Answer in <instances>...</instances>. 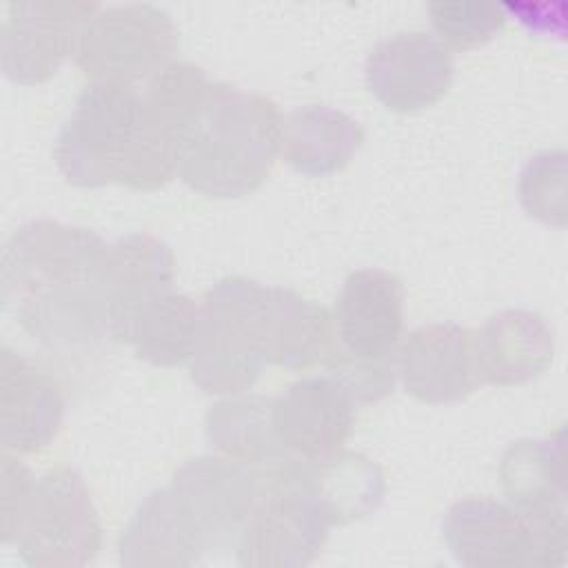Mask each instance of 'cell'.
<instances>
[{
    "mask_svg": "<svg viewBox=\"0 0 568 568\" xmlns=\"http://www.w3.org/2000/svg\"><path fill=\"white\" fill-rule=\"evenodd\" d=\"M362 142L364 129L355 118L326 104H306L284 118L280 153L295 171L322 178L342 171Z\"/></svg>",
    "mask_w": 568,
    "mask_h": 568,
    "instance_id": "obj_21",
    "label": "cell"
},
{
    "mask_svg": "<svg viewBox=\"0 0 568 568\" xmlns=\"http://www.w3.org/2000/svg\"><path fill=\"white\" fill-rule=\"evenodd\" d=\"M555 335L548 322L526 308H506L475 331L481 384L515 386L537 379L552 364Z\"/></svg>",
    "mask_w": 568,
    "mask_h": 568,
    "instance_id": "obj_19",
    "label": "cell"
},
{
    "mask_svg": "<svg viewBox=\"0 0 568 568\" xmlns=\"http://www.w3.org/2000/svg\"><path fill=\"white\" fill-rule=\"evenodd\" d=\"M291 457L253 468L257 475V497L235 541L240 566H308L328 539L333 521L322 504L297 481Z\"/></svg>",
    "mask_w": 568,
    "mask_h": 568,
    "instance_id": "obj_5",
    "label": "cell"
},
{
    "mask_svg": "<svg viewBox=\"0 0 568 568\" xmlns=\"http://www.w3.org/2000/svg\"><path fill=\"white\" fill-rule=\"evenodd\" d=\"M60 384L24 355L0 351V444L7 453H36L53 442L62 426Z\"/></svg>",
    "mask_w": 568,
    "mask_h": 568,
    "instance_id": "obj_16",
    "label": "cell"
},
{
    "mask_svg": "<svg viewBox=\"0 0 568 568\" xmlns=\"http://www.w3.org/2000/svg\"><path fill=\"white\" fill-rule=\"evenodd\" d=\"M120 564L131 568H180L213 555V544L173 488H158L135 508L120 537Z\"/></svg>",
    "mask_w": 568,
    "mask_h": 568,
    "instance_id": "obj_14",
    "label": "cell"
},
{
    "mask_svg": "<svg viewBox=\"0 0 568 568\" xmlns=\"http://www.w3.org/2000/svg\"><path fill=\"white\" fill-rule=\"evenodd\" d=\"M53 158L75 186L115 182L153 191L178 173V149L146 124L135 84H87L58 133Z\"/></svg>",
    "mask_w": 568,
    "mask_h": 568,
    "instance_id": "obj_2",
    "label": "cell"
},
{
    "mask_svg": "<svg viewBox=\"0 0 568 568\" xmlns=\"http://www.w3.org/2000/svg\"><path fill=\"white\" fill-rule=\"evenodd\" d=\"M442 535L455 561L468 568L566 564L568 530L537 526L510 501L459 499L446 510Z\"/></svg>",
    "mask_w": 568,
    "mask_h": 568,
    "instance_id": "obj_7",
    "label": "cell"
},
{
    "mask_svg": "<svg viewBox=\"0 0 568 568\" xmlns=\"http://www.w3.org/2000/svg\"><path fill=\"white\" fill-rule=\"evenodd\" d=\"M517 193L528 215L561 229L566 220V153L532 155L519 173Z\"/></svg>",
    "mask_w": 568,
    "mask_h": 568,
    "instance_id": "obj_24",
    "label": "cell"
},
{
    "mask_svg": "<svg viewBox=\"0 0 568 568\" xmlns=\"http://www.w3.org/2000/svg\"><path fill=\"white\" fill-rule=\"evenodd\" d=\"M397 375L406 393L426 404H453L481 386L475 359V331L426 324L397 346Z\"/></svg>",
    "mask_w": 568,
    "mask_h": 568,
    "instance_id": "obj_12",
    "label": "cell"
},
{
    "mask_svg": "<svg viewBox=\"0 0 568 568\" xmlns=\"http://www.w3.org/2000/svg\"><path fill=\"white\" fill-rule=\"evenodd\" d=\"M366 84L390 111L410 113L435 104L450 87L453 55L426 31H397L366 58Z\"/></svg>",
    "mask_w": 568,
    "mask_h": 568,
    "instance_id": "obj_11",
    "label": "cell"
},
{
    "mask_svg": "<svg viewBox=\"0 0 568 568\" xmlns=\"http://www.w3.org/2000/svg\"><path fill=\"white\" fill-rule=\"evenodd\" d=\"M33 484L36 479L22 462L9 455L2 457V541L4 544L11 537L22 515V508L33 490Z\"/></svg>",
    "mask_w": 568,
    "mask_h": 568,
    "instance_id": "obj_26",
    "label": "cell"
},
{
    "mask_svg": "<svg viewBox=\"0 0 568 568\" xmlns=\"http://www.w3.org/2000/svg\"><path fill=\"white\" fill-rule=\"evenodd\" d=\"M109 244L84 226L31 220L2 248L4 313L51 348L113 342L104 257Z\"/></svg>",
    "mask_w": 568,
    "mask_h": 568,
    "instance_id": "obj_1",
    "label": "cell"
},
{
    "mask_svg": "<svg viewBox=\"0 0 568 568\" xmlns=\"http://www.w3.org/2000/svg\"><path fill=\"white\" fill-rule=\"evenodd\" d=\"M282 122L271 98L213 82L182 138L178 175L209 197L253 193L275 164Z\"/></svg>",
    "mask_w": 568,
    "mask_h": 568,
    "instance_id": "obj_3",
    "label": "cell"
},
{
    "mask_svg": "<svg viewBox=\"0 0 568 568\" xmlns=\"http://www.w3.org/2000/svg\"><path fill=\"white\" fill-rule=\"evenodd\" d=\"M428 16L442 42L462 51L493 40L508 18L495 2H430Z\"/></svg>",
    "mask_w": 568,
    "mask_h": 568,
    "instance_id": "obj_25",
    "label": "cell"
},
{
    "mask_svg": "<svg viewBox=\"0 0 568 568\" xmlns=\"http://www.w3.org/2000/svg\"><path fill=\"white\" fill-rule=\"evenodd\" d=\"M266 395H235L206 413V439L224 457L251 468H264L288 457L275 439Z\"/></svg>",
    "mask_w": 568,
    "mask_h": 568,
    "instance_id": "obj_23",
    "label": "cell"
},
{
    "mask_svg": "<svg viewBox=\"0 0 568 568\" xmlns=\"http://www.w3.org/2000/svg\"><path fill=\"white\" fill-rule=\"evenodd\" d=\"M200 320L202 306L189 295L171 288L140 308L124 342L149 364L178 366L193 357Z\"/></svg>",
    "mask_w": 568,
    "mask_h": 568,
    "instance_id": "obj_22",
    "label": "cell"
},
{
    "mask_svg": "<svg viewBox=\"0 0 568 568\" xmlns=\"http://www.w3.org/2000/svg\"><path fill=\"white\" fill-rule=\"evenodd\" d=\"M508 501L537 526L568 530L566 526V435L557 430L546 439L513 442L499 464Z\"/></svg>",
    "mask_w": 568,
    "mask_h": 568,
    "instance_id": "obj_17",
    "label": "cell"
},
{
    "mask_svg": "<svg viewBox=\"0 0 568 568\" xmlns=\"http://www.w3.org/2000/svg\"><path fill=\"white\" fill-rule=\"evenodd\" d=\"M11 541L31 568H75L93 561L102 528L82 475L69 466L42 475L7 544Z\"/></svg>",
    "mask_w": 568,
    "mask_h": 568,
    "instance_id": "obj_6",
    "label": "cell"
},
{
    "mask_svg": "<svg viewBox=\"0 0 568 568\" xmlns=\"http://www.w3.org/2000/svg\"><path fill=\"white\" fill-rule=\"evenodd\" d=\"M180 33L171 16L151 4L100 7L82 27L75 64L93 82L135 84L171 64Z\"/></svg>",
    "mask_w": 568,
    "mask_h": 568,
    "instance_id": "obj_8",
    "label": "cell"
},
{
    "mask_svg": "<svg viewBox=\"0 0 568 568\" xmlns=\"http://www.w3.org/2000/svg\"><path fill=\"white\" fill-rule=\"evenodd\" d=\"M93 2L18 0L7 4L2 22V73L16 84H40L75 53Z\"/></svg>",
    "mask_w": 568,
    "mask_h": 568,
    "instance_id": "obj_10",
    "label": "cell"
},
{
    "mask_svg": "<svg viewBox=\"0 0 568 568\" xmlns=\"http://www.w3.org/2000/svg\"><path fill=\"white\" fill-rule=\"evenodd\" d=\"M404 333V286L382 268L353 271L335 300L326 359L379 362L397 355ZM324 359V362H326Z\"/></svg>",
    "mask_w": 568,
    "mask_h": 568,
    "instance_id": "obj_9",
    "label": "cell"
},
{
    "mask_svg": "<svg viewBox=\"0 0 568 568\" xmlns=\"http://www.w3.org/2000/svg\"><path fill=\"white\" fill-rule=\"evenodd\" d=\"M355 406L335 377H302L271 402L275 439L293 457L313 459L335 453L353 430Z\"/></svg>",
    "mask_w": 568,
    "mask_h": 568,
    "instance_id": "obj_13",
    "label": "cell"
},
{
    "mask_svg": "<svg viewBox=\"0 0 568 568\" xmlns=\"http://www.w3.org/2000/svg\"><path fill=\"white\" fill-rule=\"evenodd\" d=\"M191 379L211 395L248 390L273 364V286L224 277L202 300Z\"/></svg>",
    "mask_w": 568,
    "mask_h": 568,
    "instance_id": "obj_4",
    "label": "cell"
},
{
    "mask_svg": "<svg viewBox=\"0 0 568 568\" xmlns=\"http://www.w3.org/2000/svg\"><path fill=\"white\" fill-rule=\"evenodd\" d=\"M175 257L166 242L149 233H131L109 244L104 291L113 342H124L140 308L173 288Z\"/></svg>",
    "mask_w": 568,
    "mask_h": 568,
    "instance_id": "obj_18",
    "label": "cell"
},
{
    "mask_svg": "<svg viewBox=\"0 0 568 568\" xmlns=\"http://www.w3.org/2000/svg\"><path fill=\"white\" fill-rule=\"evenodd\" d=\"M171 486L204 526L213 550H235L237 535L257 497L255 470L224 455H202L184 462Z\"/></svg>",
    "mask_w": 568,
    "mask_h": 568,
    "instance_id": "obj_15",
    "label": "cell"
},
{
    "mask_svg": "<svg viewBox=\"0 0 568 568\" xmlns=\"http://www.w3.org/2000/svg\"><path fill=\"white\" fill-rule=\"evenodd\" d=\"M297 481L322 504L333 526H344L371 515L384 499V475L368 457L339 448L304 459L291 457Z\"/></svg>",
    "mask_w": 568,
    "mask_h": 568,
    "instance_id": "obj_20",
    "label": "cell"
}]
</instances>
